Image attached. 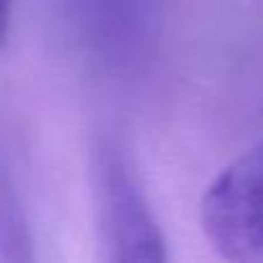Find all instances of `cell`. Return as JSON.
Here are the masks:
<instances>
[{
	"label": "cell",
	"mask_w": 263,
	"mask_h": 263,
	"mask_svg": "<svg viewBox=\"0 0 263 263\" xmlns=\"http://www.w3.org/2000/svg\"><path fill=\"white\" fill-rule=\"evenodd\" d=\"M210 245L231 261H263V143L227 166L201 201Z\"/></svg>",
	"instance_id": "obj_1"
},
{
	"label": "cell",
	"mask_w": 263,
	"mask_h": 263,
	"mask_svg": "<svg viewBox=\"0 0 263 263\" xmlns=\"http://www.w3.org/2000/svg\"><path fill=\"white\" fill-rule=\"evenodd\" d=\"M102 213L106 242L116 261H162L164 240L157 231L143 196L116 159L102 164Z\"/></svg>",
	"instance_id": "obj_2"
}]
</instances>
